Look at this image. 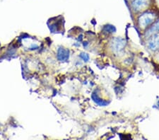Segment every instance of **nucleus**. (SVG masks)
Returning a JSON list of instances; mask_svg holds the SVG:
<instances>
[{
    "instance_id": "obj_1",
    "label": "nucleus",
    "mask_w": 159,
    "mask_h": 140,
    "mask_svg": "<svg viewBox=\"0 0 159 140\" xmlns=\"http://www.w3.org/2000/svg\"><path fill=\"white\" fill-rule=\"evenodd\" d=\"M156 15L154 11H145L138 18V25L142 29H145L156 21Z\"/></svg>"
},
{
    "instance_id": "obj_2",
    "label": "nucleus",
    "mask_w": 159,
    "mask_h": 140,
    "mask_svg": "<svg viewBox=\"0 0 159 140\" xmlns=\"http://www.w3.org/2000/svg\"><path fill=\"white\" fill-rule=\"evenodd\" d=\"M151 3L152 0H132L130 6L133 11L139 13L147 11Z\"/></svg>"
},
{
    "instance_id": "obj_3",
    "label": "nucleus",
    "mask_w": 159,
    "mask_h": 140,
    "mask_svg": "<svg viewBox=\"0 0 159 140\" xmlns=\"http://www.w3.org/2000/svg\"><path fill=\"white\" fill-rule=\"evenodd\" d=\"M126 46V41L121 38H115L110 43V47L115 54H119Z\"/></svg>"
},
{
    "instance_id": "obj_4",
    "label": "nucleus",
    "mask_w": 159,
    "mask_h": 140,
    "mask_svg": "<svg viewBox=\"0 0 159 140\" xmlns=\"http://www.w3.org/2000/svg\"><path fill=\"white\" fill-rule=\"evenodd\" d=\"M148 46L151 50L156 51L159 49V34H156L152 35L148 40Z\"/></svg>"
},
{
    "instance_id": "obj_5",
    "label": "nucleus",
    "mask_w": 159,
    "mask_h": 140,
    "mask_svg": "<svg viewBox=\"0 0 159 140\" xmlns=\"http://www.w3.org/2000/svg\"><path fill=\"white\" fill-rule=\"evenodd\" d=\"M159 32V19L157 20L154 24L151 25L145 33L146 37H150L151 35Z\"/></svg>"
},
{
    "instance_id": "obj_6",
    "label": "nucleus",
    "mask_w": 159,
    "mask_h": 140,
    "mask_svg": "<svg viewBox=\"0 0 159 140\" xmlns=\"http://www.w3.org/2000/svg\"><path fill=\"white\" fill-rule=\"evenodd\" d=\"M70 57V51L63 47L59 48L57 52V58L60 61H66Z\"/></svg>"
},
{
    "instance_id": "obj_7",
    "label": "nucleus",
    "mask_w": 159,
    "mask_h": 140,
    "mask_svg": "<svg viewBox=\"0 0 159 140\" xmlns=\"http://www.w3.org/2000/svg\"><path fill=\"white\" fill-rule=\"evenodd\" d=\"M92 98L93 99V101L96 102L97 104H98V105L101 106H105L107 104V102L101 100V99L98 97V95H97V93H93V95H92Z\"/></svg>"
},
{
    "instance_id": "obj_8",
    "label": "nucleus",
    "mask_w": 159,
    "mask_h": 140,
    "mask_svg": "<svg viewBox=\"0 0 159 140\" xmlns=\"http://www.w3.org/2000/svg\"><path fill=\"white\" fill-rule=\"evenodd\" d=\"M105 29H106V31H110L109 33H112L113 31H115V27L112 26V25H106L105 27Z\"/></svg>"
},
{
    "instance_id": "obj_9",
    "label": "nucleus",
    "mask_w": 159,
    "mask_h": 140,
    "mask_svg": "<svg viewBox=\"0 0 159 140\" xmlns=\"http://www.w3.org/2000/svg\"><path fill=\"white\" fill-rule=\"evenodd\" d=\"M80 57L84 60V61H88L89 60V56L87 54H84V53H81Z\"/></svg>"
},
{
    "instance_id": "obj_10",
    "label": "nucleus",
    "mask_w": 159,
    "mask_h": 140,
    "mask_svg": "<svg viewBox=\"0 0 159 140\" xmlns=\"http://www.w3.org/2000/svg\"><path fill=\"white\" fill-rule=\"evenodd\" d=\"M128 1H132V0H128Z\"/></svg>"
}]
</instances>
